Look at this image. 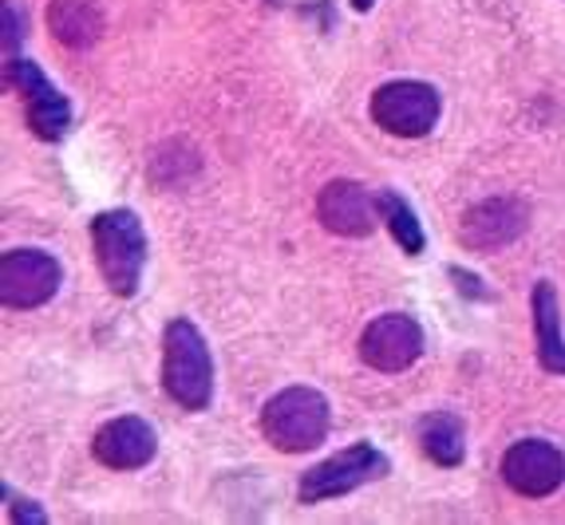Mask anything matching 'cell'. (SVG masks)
<instances>
[{"label": "cell", "instance_id": "obj_17", "mask_svg": "<svg viewBox=\"0 0 565 525\" xmlns=\"http://www.w3.org/2000/svg\"><path fill=\"white\" fill-rule=\"evenodd\" d=\"M352 4H356L360 12H367V9H372V0H352Z\"/></svg>", "mask_w": 565, "mask_h": 525}, {"label": "cell", "instance_id": "obj_4", "mask_svg": "<svg viewBox=\"0 0 565 525\" xmlns=\"http://www.w3.org/2000/svg\"><path fill=\"white\" fill-rule=\"evenodd\" d=\"M380 474H387V459L376 447L360 442V447L340 450V454L324 459L321 467H312L309 474H301L297 494H301L305 506H317V502H329V497L349 494V490L364 486V482L380 479Z\"/></svg>", "mask_w": 565, "mask_h": 525}, {"label": "cell", "instance_id": "obj_6", "mask_svg": "<svg viewBox=\"0 0 565 525\" xmlns=\"http://www.w3.org/2000/svg\"><path fill=\"white\" fill-rule=\"evenodd\" d=\"M60 265L44 249H9L0 261V300L4 309H40L56 297Z\"/></svg>", "mask_w": 565, "mask_h": 525}, {"label": "cell", "instance_id": "obj_2", "mask_svg": "<svg viewBox=\"0 0 565 525\" xmlns=\"http://www.w3.org/2000/svg\"><path fill=\"white\" fill-rule=\"evenodd\" d=\"M92 245L95 261L111 292L131 297L139 289L142 277V257H147V237H142V222L131 210H107L92 222Z\"/></svg>", "mask_w": 565, "mask_h": 525}, {"label": "cell", "instance_id": "obj_13", "mask_svg": "<svg viewBox=\"0 0 565 525\" xmlns=\"http://www.w3.org/2000/svg\"><path fill=\"white\" fill-rule=\"evenodd\" d=\"M47 29L72 52H84L104 36V12L95 0H52L47 9Z\"/></svg>", "mask_w": 565, "mask_h": 525}, {"label": "cell", "instance_id": "obj_5", "mask_svg": "<svg viewBox=\"0 0 565 525\" xmlns=\"http://www.w3.org/2000/svg\"><path fill=\"white\" fill-rule=\"evenodd\" d=\"M372 119L387 135L419 139L439 119V95H435L431 84H419V79H396V84H384L372 95Z\"/></svg>", "mask_w": 565, "mask_h": 525}, {"label": "cell", "instance_id": "obj_8", "mask_svg": "<svg viewBox=\"0 0 565 525\" xmlns=\"http://www.w3.org/2000/svg\"><path fill=\"white\" fill-rule=\"evenodd\" d=\"M502 479L522 497H550L565 482V454L546 439H522L507 450Z\"/></svg>", "mask_w": 565, "mask_h": 525}, {"label": "cell", "instance_id": "obj_14", "mask_svg": "<svg viewBox=\"0 0 565 525\" xmlns=\"http://www.w3.org/2000/svg\"><path fill=\"white\" fill-rule=\"evenodd\" d=\"M534 332H537V360L554 375H565V336L557 317V292L550 281L534 285Z\"/></svg>", "mask_w": 565, "mask_h": 525}, {"label": "cell", "instance_id": "obj_9", "mask_svg": "<svg viewBox=\"0 0 565 525\" xmlns=\"http://www.w3.org/2000/svg\"><path fill=\"white\" fill-rule=\"evenodd\" d=\"M526 229V206L514 197H487L479 206H471L459 222V242L471 254H494L507 249L510 242H519Z\"/></svg>", "mask_w": 565, "mask_h": 525}, {"label": "cell", "instance_id": "obj_3", "mask_svg": "<svg viewBox=\"0 0 565 525\" xmlns=\"http://www.w3.org/2000/svg\"><path fill=\"white\" fill-rule=\"evenodd\" d=\"M262 431L285 454L321 447L329 435V404L312 387H285L262 407Z\"/></svg>", "mask_w": 565, "mask_h": 525}, {"label": "cell", "instance_id": "obj_10", "mask_svg": "<svg viewBox=\"0 0 565 525\" xmlns=\"http://www.w3.org/2000/svg\"><path fill=\"white\" fill-rule=\"evenodd\" d=\"M9 84L24 95V111H29V127L36 131V139H47V142L64 139L67 122H72V107H67L64 95L40 75V67L29 64V60H12Z\"/></svg>", "mask_w": 565, "mask_h": 525}, {"label": "cell", "instance_id": "obj_1", "mask_svg": "<svg viewBox=\"0 0 565 525\" xmlns=\"http://www.w3.org/2000/svg\"><path fill=\"white\" fill-rule=\"evenodd\" d=\"M162 387L186 411H206L214 395V360L202 332L190 320H170L162 344Z\"/></svg>", "mask_w": 565, "mask_h": 525}, {"label": "cell", "instance_id": "obj_11", "mask_svg": "<svg viewBox=\"0 0 565 525\" xmlns=\"http://www.w3.org/2000/svg\"><path fill=\"white\" fill-rule=\"evenodd\" d=\"M92 450H95V459L111 470H139L154 459L159 439H154L151 422L135 419V415H122V419H111L107 427H99Z\"/></svg>", "mask_w": 565, "mask_h": 525}, {"label": "cell", "instance_id": "obj_7", "mask_svg": "<svg viewBox=\"0 0 565 525\" xmlns=\"http://www.w3.org/2000/svg\"><path fill=\"white\" fill-rule=\"evenodd\" d=\"M419 356H424V329L404 312L376 317L360 336V360L384 375L407 372Z\"/></svg>", "mask_w": 565, "mask_h": 525}, {"label": "cell", "instance_id": "obj_16", "mask_svg": "<svg viewBox=\"0 0 565 525\" xmlns=\"http://www.w3.org/2000/svg\"><path fill=\"white\" fill-rule=\"evenodd\" d=\"M376 202H380V214H384L387 229H392V237H396L399 249H404L407 257L419 254V249H424V225L415 222L412 206H407L399 194H392V190H387V194H380Z\"/></svg>", "mask_w": 565, "mask_h": 525}, {"label": "cell", "instance_id": "obj_15", "mask_svg": "<svg viewBox=\"0 0 565 525\" xmlns=\"http://www.w3.org/2000/svg\"><path fill=\"white\" fill-rule=\"evenodd\" d=\"M419 442H424L427 459L439 462V467H459L462 462V422L451 411H435L431 419H424Z\"/></svg>", "mask_w": 565, "mask_h": 525}, {"label": "cell", "instance_id": "obj_12", "mask_svg": "<svg viewBox=\"0 0 565 525\" xmlns=\"http://www.w3.org/2000/svg\"><path fill=\"white\" fill-rule=\"evenodd\" d=\"M321 222L324 229L340 237H367L372 234V225H376V210L380 202L367 197V190L360 182H349V179H337L321 190Z\"/></svg>", "mask_w": 565, "mask_h": 525}]
</instances>
